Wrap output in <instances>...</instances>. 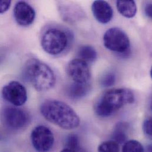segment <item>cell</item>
I'll return each mask as SVG.
<instances>
[{"mask_svg":"<svg viewBox=\"0 0 152 152\" xmlns=\"http://www.w3.org/2000/svg\"><path fill=\"white\" fill-rule=\"evenodd\" d=\"M133 91L127 88H115L105 92L96 102L94 111L101 117L112 115L123 106L134 102Z\"/></svg>","mask_w":152,"mask_h":152,"instance_id":"2","label":"cell"},{"mask_svg":"<svg viewBox=\"0 0 152 152\" xmlns=\"http://www.w3.org/2000/svg\"><path fill=\"white\" fill-rule=\"evenodd\" d=\"M80 148V142L78 136L74 134H69L66 139L65 149L77 152Z\"/></svg>","mask_w":152,"mask_h":152,"instance_id":"17","label":"cell"},{"mask_svg":"<svg viewBox=\"0 0 152 152\" xmlns=\"http://www.w3.org/2000/svg\"><path fill=\"white\" fill-rule=\"evenodd\" d=\"M104 46L108 50L120 53H127L130 48V42L127 34L121 29L112 27L107 30L103 36Z\"/></svg>","mask_w":152,"mask_h":152,"instance_id":"6","label":"cell"},{"mask_svg":"<svg viewBox=\"0 0 152 152\" xmlns=\"http://www.w3.org/2000/svg\"><path fill=\"white\" fill-rule=\"evenodd\" d=\"M60 152H76L75 151H71V150H69V149H63L62 151H61Z\"/></svg>","mask_w":152,"mask_h":152,"instance_id":"23","label":"cell"},{"mask_svg":"<svg viewBox=\"0 0 152 152\" xmlns=\"http://www.w3.org/2000/svg\"><path fill=\"white\" fill-rule=\"evenodd\" d=\"M0 121L9 130H19L29 124L30 117L26 111L21 108L4 107L0 110Z\"/></svg>","mask_w":152,"mask_h":152,"instance_id":"5","label":"cell"},{"mask_svg":"<svg viewBox=\"0 0 152 152\" xmlns=\"http://www.w3.org/2000/svg\"><path fill=\"white\" fill-rule=\"evenodd\" d=\"M122 152H145V149L139 142L130 140L124 143Z\"/></svg>","mask_w":152,"mask_h":152,"instance_id":"16","label":"cell"},{"mask_svg":"<svg viewBox=\"0 0 152 152\" xmlns=\"http://www.w3.org/2000/svg\"><path fill=\"white\" fill-rule=\"evenodd\" d=\"M71 39L70 33L66 29L59 26H50L43 32L40 43L47 53L58 56L68 48Z\"/></svg>","mask_w":152,"mask_h":152,"instance_id":"4","label":"cell"},{"mask_svg":"<svg viewBox=\"0 0 152 152\" xmlns=\"http://www.w3.org/2000/svg\"><path fill=\"white\" fill-rule=\"evenodd\" d=\"M77 56L79 59L88 64L89 63H92L96 61L97 58V52L95 48L91 46H82L78 50Z\"/></svg>","mask_w":152,"mask_h":152,"instance_id":"15","label":"cell"},{"mask_svg":"<svg viewBox=\"0 0 152 152\" xmlns=\"http://www.w3.org/2000/svg\"><path fill=\"white\" fill-rule=\"evenodd\" d=\"M11 1H0V14L6 12L10 7Z\"/></svg>","mask_w":152,"mask_h":152,"instance_id":"21","label":"cell"},{"mask_svg":"<svg viewBox=\"0 0 152 152\" xmlns=\"http://www.w3.org/2000/svg\"><path fill=\"white\" fill-rule=\"evenodd\" d=\"M23 74L35 89L40 92L52 88L56 80L53 70L36 58H30L27 61L24 66Z\"/></svg>","mask_w":152,"mask_h":152,"instance_id":"3","label":"cell"},{"mask_svg":"<svg viewBox=\"0 0 152 152\" xmlns=\"http://www.w3.org/2000/svg\"><path fill=\"white\" fill-rule=\"evenodd\" d=\"M69 77L77 83H88L91 79V72L88 64L76 58L69 62L67 66Z\"/></svg>","mask_w":152,"mask_h":152,"instance_id":"9","label":"cell"},{"mask_svg":"<svg viewBox=\"0 0 152 152\" xmlns=\"http://www.w3.org/2000/svg\"><path fill=\"white\" fill-rule=\"evenodd\" d=\"M13 13L17 24L23 27L30 26L36 17L34 8L24 1H19L15 4Z\"/></svg>","mask_w":152,"mask_h":152,"instance_id":"10","label":"cell"},{"mask_svg":"<svg viewBox=\"0 0 152 152\" xmlns=\"http://www.w3.org/2000/svg\"><path fill=\"white\" fill-rule=\"evenodd\" d=\"M128 125L127 123L120 122L117 123L112 134L113 140L117 144H123L127 141Z\"/></svg>","mask_w":152,"mask_h":152,"instance_id":"14","label":"cell"},{"mask_svg":"<svg viewBox=\"0 0 152 152\" xmlns=\"http://www.w3.org/2000/svg\"><path fill=\"white\" fill-rule=\"evenodd\" d=\"M91 9L94 17L100 23L107 24L113 18V8L107 1H95L92 4Z\"/></svg>","mask_w":152,"mask_h":152,"instance_id":"11","label":"cell"},{"mask_svg":"<svg viewBox=\"0 0 152 152\" xmlns=\"http://www.w3.org/2000/svg\"><path fill=\"white\" fill-rule=\"evenodd\" d=\"M118 12L126 18L134 17L137 12V6L134 1L119 0L116 2Z\"/></svg>","mask_w":152,"mask_h":152,"instance_id":"13","label":"cell"},{"mask_svg":"<svg viewBox=\"0 0 152 152\" xmlns=\"http://www.w3.org/2000/svg\"><path fill=\"white\" fill-rule=\"evenodd\" d=\"M152 6L151 3H146L144 7V12L147 17L149 18H152Z\"/></svg>","mask_w":152,"mask_h":152,"instance_id":"22","label":"cell"},{"mask_svg":"<svg viewBox=\"0 0 152 152\" xmlns=\"http://www.w3.org/2000/svg\"><path fill=\"white\" fill-rule=\"evenodd\" d=\"M91 90V85L88 83H72L67 89L68 96L72 99H80L88 94Z\"/></svg>","mask_w":152,"mask_h":152,"instance_id":"12","label":"cell"},{"mask_svg":"<svg viewBox=\"0 0 152 152\" xmlns=\"http://www.w3.org/2000/svg\"><path fill=\"white\" fill-rule=\"evenodd\" d=\"M116 80L115 75L113 72H108L105 74L101 78V85L105 88L112 86L114 85Z\"/></svg>","mask_w":152,"mask_h":152,"instance_id":"19","label":"cell"},{"mask_svg":"<svg viewBox=\"0 0 152 152\" xmlns=\"http://www.w3.org/2000/svg\"><path fill=\"white\" fill-rule=\"evenodd\" d=\"M143 129L145 134L147 136L149 137H152V123L151 118H148L145 119L143 124Z\"/></svg>","mask_w":152,"mask_h":152,"instance_id":"20","label":"cell"},{"mask_svg":"<svg viewBox=\"0 0 152 152\" xmlns=\"http://www.w3.org/2000/svg\"><path fill=\"white\" fill-rule=\"evenodd\" d=\"M31 141L33 148L37 152H48L53 148L55 137L50 129L40 125L33 130Z\"/></svg>","mask_w":152,"mask_h":152,"instance_id":"7","label":"cell"},{"mask_svg":"<svg viewBox=\"0 0 152 152\" xmlns=\"http://www.w3.org/2000/svg\"><path fill=\"white\" fill-rule=\"evenodd\" d=\"M3 98L15 107H20L26 103L27 92L24 86L20 82L12 80L5 85L2 89Z\"/></svg>","mask_w":152,"mask_h":152,"instance_id":"8","label":"cell"},{"mask_svg":"<svg viewBox=\"0 0 152 152\" xmlns=\"http://www.w3.org/2000/svg\"><path fill=\"white\" fill-rule=\"evenodd\" d=\"M40 113L50 123L65 130H72L80 124L76 112L69 105L56 99H47L40 105Z\"/></svg>","mask_w":152,"mask_h":152,"instance_id":"1","label":"cell"},{"mask_svg":"<svg viewBox=\"0 0 152 152\" xmlns=\"http://www.w3.org/2000/svg\"><path fill=\"white\" fill-rule=\"evenodd\" d=\"M147 151L148 152H152V146L151 145L148 146V147L147 148Z\"/></svg>","mask_w":152,"mask_h":152,"instance_id":"24","label":"cell"},{"mask_svg":"<svg viewBox=\"0 0 152 152\" xmlns=\"http://www.w3.org/2000/svg\"><path fill=\"white\" fill-rule=\"evenodd\" d=\"M98 152H119V145L113 140L105 141L98 146Z\"/></svg>","mask_w":152,"mask_h":152,"instance_id":"18","label":"cell"}]
</instances>
